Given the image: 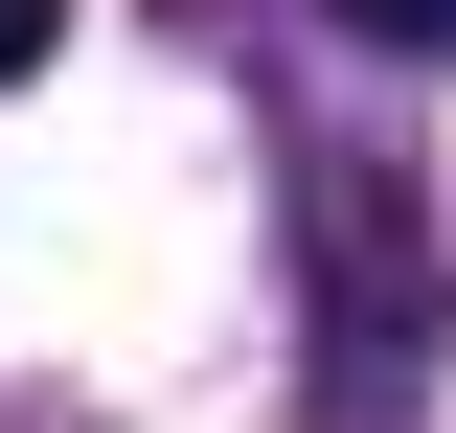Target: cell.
Returning a JSON list of instances; mask_svg holds the SVG:
<instances>
[{
  "label": "cell",
  "instance_id": "obj_1",
  "mask_svg": "<svg viewBox=\"0 0 456 433\" xmlns=\"http://www.w3.org/2000/svg\"><path fill=\"white\" fill-rule=\"evenodd\" d=\"M342 46H456V0H320Z\"/></svg>",
  "mask_w": 456,
  "mask_h": 433
},
{
  "label": "cell",
  "instance_id": "obj_2",
  "mask_svg": "<svg viewBox=\"0 0 456 433\" xmlns=\"http://www.w3.org/2000/svg\"><path fill=\"white\" fill-rule=\"evenodd\" d=\"M69 46V0H0V92H23V69H46Z\"/></svg>",
  "mask_w": 456,
  "mask_h": 433
}]
</instances>
